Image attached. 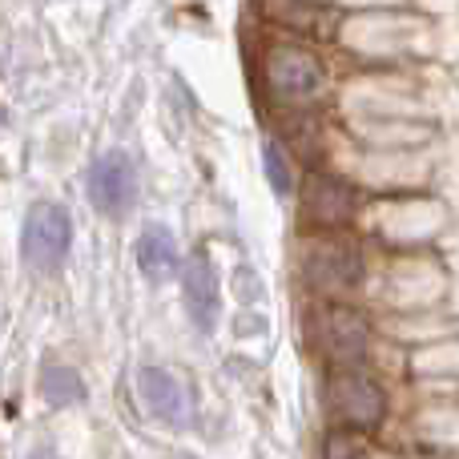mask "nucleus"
I'll use <instances>...</instances> for the list:
<instances>
[{"instance_id": "1", "label": "nucleus", "mask_w": 459, "mask_h": 459, "mask_svg": "<svg viewBox=\"0 0 459 459\" xmlns=\"http://www.w3.org/2000/svg\"><path fill=\"white\" fill-rule=\"evenodd\" d=\"M326 407L334 420H342L347 428H375L383 420V399L379 383L363 371V367H334L326 375Z\"/></svg>"}, {"instance_id": "2", "label": "nucleus", "mask_w": 459, "mask_h": 459, "mask_svg": "<svg viewBox=\"0 0 459 459\" xmlns=\"http://www.w3.org/2000/svg\"><path fill=\"white\" fill-rule=\"evenodd\" d=\"M302 274L323 294H347L363 282V254L347 238H323L310 242L302 254Z\"/></svg>"}, {"instance_id": "3", "label": "nucleus", "mask_w": 459, "mask_h": 459, "mask_svg": "<svg viewBox=\"0 0 459 459\" xmlns=\"http://www.w3.org/2000/svg\"><path fill=\"white\" fill-rule=\"evenodd\" d=\"M73 242V218L69 210L53 202H37L24 218V262L37 270H56L69 254Z\"/></svg>"}, {"instance_id": "4", "label": "nucleus", "mask_w": 459, "mask_h": 459, "mask_svg": "<svg viewBox=\"0 0 459 459\" xmlns=\"http://www.w3.org/2000/svg\"><path fill=\"white\" fill-rule=\"evenodd\" d=\"M318 351L331 367H363L367 363V323L351 307H323L318 310Z\"/></svg>"}, {"instance_id": "5", "label": "nucleus", "mask_w": 459, "mask_h": 459, "mask_svg": "<svg viewBox=\"0 0 459 459\" xmlns=\"http://www.w3.org/2000/svg\"><path fill=\"white\" fill-rule=\"evenodd\" d=\"M266 85L274 89V97H282V101H315V97L323 93L326 77H323V65L310 53L278 45L266 53Z\"/></svg>"}, {"instance_id": "6", "label": "nucleus", "mask_w": 459, "mask_h": 459, "mask_svg": "<svg viewBox=\"0 0 459 459\" xmlns=\"http://www.w3.org/2000/svg\"><path fill=\"white\" fill-rule=\"evenodd\" d=\"M89 202L105 218H126L137 206V169L126 153H101L89 169Z\"/></svg>"}, {"instance_id": "7", "label": "nucleus", "mask_w": 459, "mask_h": 459, "mask_svg": "<svg viewBox=\"0 0 459 459\" xmlns=\"http://www.w3.org/2000/svg\"><path fill=\"white\" fill-rule=\"evenodd\" d=\"M137 395L158 415L161 423H190L194 420V395L174 371L166 367H142L137 371Z\"/></svg>"}, {"instance_id": "8", "label": "nucleus", "mask_w": 459, "mask_h": 459, "mask_svg": "<svg viewBox=\"0 0 459 459\" xmlns=\"http://www.w3.org/2000/svg\"><path fill=\"white\" fill-rule=\"evenodd\" d=\"M182 299H186V310H190V323L202 334L214 331L218 315H222V290H218V274L206 254H194L182 266Z\"/></svg>"}, {"instance_id": "9", "label": "nucleus", "mask_w": 459, "mask_h": 459, "mask_svg": "<svg viewBox=\"0 0 459 459\" xmlns=\"http://www.w3.org/2000/svg\"><path fill=\"white\" fill-rule=\"evenodd\" d=\"M355 190H351L342 178H331V174H310L302 182V210H307L310 222L318 226H347L355 218Z\"/></svg>"}, {"instance_id": "10", "label": "nucleus", "mask_w": 459, "mask_h": 459, "mask_svg": "<svg viewBox=\"0 0 459 459\" xmlns=\"http://www.w3.org/2000/svg\"><path fill=\"white\" fill-rule=\"evenodd\" d=\"M137 266L150 282H161V278H174L182 270V254H178V242L166 226H145L142 238H137Z\"/></svg>"}, {"instance_id": "11", "label": "nucleus", "mask_w": 459, "mask_h": 459, "mask_svg": "<svg viewBox=\"0 0 459 459\" xmlns=\"http://www.w3.org/2000/svg\"><path fill=\"white\" fill-rule=\"evenodd\" d=\"M40 395L53 407H69V403L85 399V383H81V375L73 371V367H45V375H40Z\"/></svg>"}, {"instance_id": "12", "label": "nucleus", "mask_w": 459, "mask_h": 459, "mask_svg": "<svg viewBox=\"0 0 459 459\" xmlns=\"http://www.w3.org/2000/svg\"><path fill=\"white\" fill-rule=\"evenodd\" d=\"M262 169H266L270 178V190L274 194H290V166H286L282 158V145L270 137V142H262Z\"/></svg>"}, {"instance_id": "13", "label": "nucleus", "mask_w": 459, "mask_h": 459, "mask_svg": "<svg viewBox=\"0 0 459 459\" xmlns=\"http://www.w3.org/2000/svg\"><path fill=\"white\" fill-rule=\"evenodd\" d=\"M29 459H56V455H48V452H32Z\"/></svg>"}]
</instances>
